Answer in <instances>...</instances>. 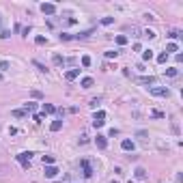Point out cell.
<instances>
[{
	"label": "cell",
	"mask_w": 183,
	"mask_h": 183,
	"mask_svg": "<svg viewBox=\"0 0 183 183\" xmlns=\"http://www.w3.org/2000/svg\"><path fill=\"white\" fill-rule=\"evenodd\" d=\"M35 110H37V103H35V101L24 103V112H35Z\"/></svg>",
	"instance_id": "obj_12"
},
{
	"label": "cell",
	"mask_w": 183,
	"mask_h": 183,
	"mask_svg": "<svg viewBox=\"0 0 183 183\" xmlns=\"http://www.w3.org/2000/svg\"><path fill=\"white\" fill-rule=\"evenodd\" d=\"M116 43H119V45H125V43H127V37H125V35H119V37H116Z\"/></svg>",
	"instance_id": "obj_23"
},
{
	"label": "cell",
	"mask_w": 183,
	"mask_h": 183,
	"mask_svg": "<svg viewBox=\"0 0 183 183\" xmlns=\"http://www.w3.org/2000/svg\"><path fill=\"white\" fill-rule=\"evenodd\" d=\"M54 65H58V67H60V65H65V58L58 56V54H54Z\"/></svg>",
	"instance_id": "obj_21"
},
{
	"label": "cell",
	"mask_w": 183,
	"mask_h": 183,
	"mask_svg": "<svg viewBox=\"0 0 183 183\" xmlns=\"http://www.w3.org/2000/svg\"><path fill=\"white\" fill-rule=\"evenodd\" d=\"M60 127H63V121H54V123L50 125V129H52V131H58Z\"/></svg>",
	"instance_id": "obj_14"
},
{
	"label": "cell",
	"mask_w": 183,
	"mask_h": 183,
	"mask_svg": "<svg viewBox=\"0 0 183 183\" xmlns=\"http://www.w3.org/2000/svg\"><path fill=\"white\" fill-rule=\"evenodd\" d=\"M145 37H149V39H153V37H155V32H153V30H147V32H145Z\"/></svg>",
	"instance_id": "obj_36"
},
{
	"label": "cell",
	"mask_w": 183,
	"mask_h": 183,
	"mask_svg": "<svg viewBox=\"0 0 183 183\" xmlns=\"http://www.w3.org/2000/svg\"><path fill=\"white\" fill-rule=\"evenodd\" d=\"M166 75H170V78H177V75H179V69H175V67L166 69Z\"/></svg>",
	"instance_id": "obj_17"
},
{
	"label": "cell",
	"mask_w": 183,
	"mask_h": 183,
	"mask_svg": "<svg viewBox=\"0 0 183 183\" xmlns=\"http://www.w3.org/2000/svg\"><path fill=\"white\" fill-rule=\"evenodd\" d=\"M110 183H119V181H110Z\"/></svg>",
	"instance_id": "obj_37"
},
{
	"label": "cell",
	"mask_w": 183,
	"mask_h": 183,
	"mask_svg": "<svg viewBox=\"0 0 183 183\" xmlns=\"http://www.w3.org/2000/svg\"><path fill=\"white\" fill-rule=\"evenodd\" d=\"M43 164L52 166V164H54V155H43Z\"/></svg>",
	"instance_id": "obj_19"
},
{
	"label": "cell",
	"mask_w": 183,
	"mask_h": 183,
	"mask_svg": "<svg viewBox=\"0 0 183 183\" xmlns=\"http://www.w3.org/2000/svg\"><path fill=\"white\" fill-rule=\"evenodd\" d=\"M166 60H168V54H159V56H157V63H166Z\"/></svg>",
	"instance_id": "obj_27"
},
{
	"label": "cell",
	"mask_w": 183,
	"mask_h": 183,
	"mask_svg": "<svg viewBox=\"0 0 183 183\" xmlns=\"http://www.w3.org/2000/svg\"><path fill=\"white\" fill-rule=\"evenodd\" d=\"M35 67L39 69V71H43V73H47V69H45V65H41L39 60H35Z\"/></svg>",
	"instance_id": "obj_24"
},
{
	"label": "cell",
	"mask_w": 183,
	"mask_h": 183,
	"mask_svg": "<svg viewBox=\"0 0 183 183\" xmlns=\"http://www.w3.org/2000/svg\"><path fill=\"white\" fill-rule=\"evenodd\" d=\"M30 95H32V97H35V99H41V97H43V93H41V91H32V93H30Z\"/></svg>",
	"instance_id": "obj_31"
},
{
	"label": "cell",
	"mask_w": 183,
	"mask_h": 183,
	"mask_svg": "<svg viewBox=\"0 0 183 183\" xmlns=\"http://www.w3.org/2000/svg\"><path fill=\"white\" fill-rule=\"evenodd\" d=\"M54 183H58V181H54Z\"/></svg>",
	"instance_id": "obj_40"
},
{
	"label": "cell",
	"mask_w": 183,
	"mask_h": 183,
	"mask_svg": "<svg viewBox=\"0 0 183 183\" xmlns=\"http://www.w3.org/2000/svg\"><path fill=\"white\" fill-rule=\"evenodd\" d=\"M0 24H2V17H0Z\"/></svg>",
	"instance_id": "obj_38"
},
{
	"label": "cell",
	"mask_w": 183,
	"mask_h": 183,
	"mask_svg": "<svg viewBox=\"0 0 183 183\" xmlns=\"http://www.w3.org/2000/svg\"><path fill=\"white\" fill-rule=\"evenodd\" d=\"M121 149H123V151H134V149H136V145H134L131 140H127V138H125V140L121 142Z\"/></svg>",
	"instance_id": "obj_8"
},
{
	"label": "cell",
	"mask_w": 183,
	"mask_h": 183,
	"mask_svg": "<svg viewBox=\"0 0 183 183\" xmlns=\"http://www.w3.org/2000/svg\"><path fill=\"white\" fill-rule=\"evenodd\" d=\"M95 142H97V147H99V149H106V147H108L106 136H97V138H95Z\"/></svg>",
	"instance_id": "obj_9"
},
{
	"label": "cell",
	"mask_w": 183,
	"mask_h": 183,
	"mask_svg": "<svg viewBox=\"0 0 183 183\" xmlns=\"http://www.w3.org/2000/svg\"><path fill=\"white\" fill-rule=\"evenodd\" d=\"M80 84H82V88H91L93 86V78H82Z\"/></svg>",
	"instance_id": "obj_13"
},
{
	"label": "cell",
	"mask_w": 183,
	"mask_h": 183,
	"mask_svg": "<svg viewBox=\"0 0 183 183\" xmlns=\"http://www.w3.org/2000/svg\"><path fill=\"white\" fill-rule=\"evenodd\" d=\"M82 65L88 67V65H91V56H82Z\"/></svg>",
	"instance_id": "obj_29"
},
{
	"label": "cell",
	"mask_w": 183,
	"mask_h": 183,
	"mask_svg": "<svg viewBox=\"0 0 183 183\" xmlns=\"http://www.w3.org/2000/svg\"><path fill=\"white\" fill-rule=\"evenodd\" d=\"M103 123H106V112H103V110H99V112H95V116H93V125H95V127H101Z\"/></svg>",
	"instance_id": "obj_2"
},
{
	"label": "cell",
	"mask_w": 183,
	"mask_h": 183,
	"mask_svg": "<svg viewBox=\"0 0 183 183\" xmlns=\"http://www.w3.org/2000/svg\"><path fill=\"white\" fill-rule=\"evenodd\" d=\"M149 93H151V95H157V97H168L170 95V91L166 86H149Z\"/></svg>",
	"instance_id": "obj_1"
},
{
	"label": "cell",
	"mask_w": 183,
	"mask_h": 183,
	"mask_svg": "<svg viewBox=\"0 0 183 183\" xmlns=\"http://www.w3.org/2000/svg\"><path fill=\"white\" fill-rule=\"evenodd\" d=\"M9 60H0V71H9Z\"/></svg>",
	"instance_id": "obj_22"
},
{
	"label": "cell",
	"mask_w": 183,
	"mask_h": 183,
	"mask_svg": "<svg viewBox=\"0 0 183 183\" xmlns=\"http://www.w3.org/2000/svg\"><path fill=\"white\" fill-rule=\"evenodd\" d=\"M26 112H24V110H15V112H13V116H17V119H20V116H24Z\"/></svg>",
	"instance_id": "obj_33"
},
{
	"label": "cell",
	"mask_w": 183,
	"mask_h": 183,
	"mask_svg": "<svg viewBox=\"0 0 183 183\" xmlns=\"http://www.w3.org/2000/svg\"><path fill=\"white\" fill-rule=\"evenodd\" d=\"M112 22H114V17H101V24H103V26H110Z\"/></svg>",
	"instance_id": "obj_26"
},
{
	"label": "cell",
	"mask_w": 183,
	"mask_h": 183,
	"mask_svg": "<svg viewBox=\"0 0 183 183\" xmlns=\"http://www.w3.org/2000/svg\"><path fill=\"white\" fill-rule=\"evenodd\" d=\"M80 166H82V170H84V177H86V179H88V177H93V166H91L88 159H82Z\"/></svg>",
	"instance_id": "obj_4"
},
{
	"label": "cell",
	"mask_w": 183,
	"mask_h": 183,
	"mask_svg": "<svg viewBox=\"0 0 183 183\" xmlns=\"http://www.w3.org/2000/svg\"><path fill=\"white\" fill-rule=\"evenodd\" d=\"M138 82H140V84H149V86H155V84H157V80H155L153 75H149V78L145 75V78H140Z\"/></svg>",
	"instance_id": "obj_7"
},
{
	"label": "cell",
	"mask_w": 183,
	"mask_h": 183,
	"mask_svg": "<svg viewBox=\"0 0 183 183\" xmlns=\"http://www.w3.org/2000/svg\"><path fill=\"white\" fill-rule=\"evenodd\" d=\"M30 157H32V153H20L17 155V162L24 166V168H28V166H30Z\"/></svg>",
	"instance_id": "obj_3"
},
{
	"label": "cell",
	"mask_w": 183,
	"mask_h": 183,
	"mask_svg": "<svg viewBox=\"0 0 183 183\" xmlns=\"http://www.w3.org/2000/svg\"><path fill=\"white\" fill-rule=\"evenodd\" d=\"M136 177L138 179H147V170L145 168H136Z\"/></svg>",
	"instance_id": "obj_15"
},
{
	"label": "cell",
	"mask_w": 183,
	"mask_h": 183,
	"mask_svg": "<svg viewBox=\"0 0 183 183\" xmlns=\"http://www.w3.org/2000/svg\"><path fill=\"white\" fill-rule=\"evenodd\" d=\"M142 58H145V60H151V58H153V50H145V52H142Z\"/></svg>",
	"instance_id": "obj_20"
},
{
	"label": "cell",
	"mask_w": 183,
	"mask_h": 183,
	"mask_svg": "<svg viewBox=\"0 0 183 183\" xmlns=\"http://www.w3.org/2000/svg\"><path fill=\"white\" fill-rule=\"evenodd\" d=\"M168 37H170V39H181V37H183V32H181V30H170V35H168Z\"/></svg>",
	"instance_id": "obj_18"
},
{
	"label": "cell",
	"mask_w": 183,
	"mask_h": 183,
	"mask_svg": "<svg viewBox=\"0 0 183 183\" xmlns=\"http://www.w3.org/2000/svg\"><path fill=\"white\" fill-rule=\"evenodd\" d=\"M41 11H43L45 15H54V13H56V4H52V2H43V4H41Z\"/></svg>",
	"instance_id": "obj_5"
},
{
	"label": "cell",
	"mask_w": 183,
	"mask_h": 183,
	"mask_svg": "<svg viewBox=\"0 0 183 183\" xmlns=\"http://www.w3.org/2000/svg\"><path fill=\"white\" fill-rule=\"evenodd\" d=\"M60 39H63V41H69V39H73V37H71V35H65V32H63V35H60Z\"/></svg>",
	"instance_id": "obj_35"
},
{
	"label": "cell",
	"mask_w": 183,
	"mask_h": 183,
	"mask_svg": "<svg viewBox=\"0 0 183 183\" xmlns=\"http://www.w3.org/2000/svg\"><path fill=\"white\" fill-rule=\"evenodd\" d=\"M177 50H179V45H177V43H168V45H166V54H170V52H177Z\"/></svg>",
	"instance_id": "obj_16"
},
{
	"label": "cell",
	"mask_w": 183,
	"mask_h": 183,
	"mask_svg": "<svg viewBox=\"0 0 183 183\" xmlns=\"http://www.w3.org/2000/svg\"><path fill=\"white\" fill-rule=\"evenodd\" d=\"M151 116H155V119H162V116H164V112H159V110H153V112H151Z\"/></svg>",
	"instance_id": "obj_30"
},
{
	"label": "cell",
	"mask_w": 183,
	"mask_h": 183,
	"mask_svg": "<svg viewBox=\"0 0 183 183\" xmlns=\"http://www.w3.org/2000/svg\"><path fill=\"white\" fill-rule=\"evenodd\" d=\"M0 80H2V75H0Z\"/></svg>",
	"instance_id": "obj_39"
},
{
	"label": "cell",
	"mask_w": 183,
	"mask_h": 183,
	"mask_svg": "<svg viewBox=\"0 0 183 183\" xmlns=\"http://www.w3.org/2000/svg\"><path fill=\"white\" fill-rule=\"evenodd\" d=\"M9 37H11V32H9V30H4L2 35H0V39H9Z\"/></svg>",
	"instance_id": "obj_34"
},
{
	"label": "cell",
	"mask_w": 183,
	"mask_h": 183,
	"mask_svg": "<svg viewBox=\"0 0 183 183\" xmlns=\"http://www.w3.org/2000/svg\"><path fill=\"white\" fill-rule=\"evenodd\" d=\"M54 112H56V108L52 103H43V114H54Z\"/></svg>",
	"instance_id": "obj_11"
},
{
	"label": "cell",
	"mask_w": 183,
	"mask_h": 183,
	"mask_svg": "<svg viewBox=\"0 0 183 183\" xmlns=\"http://www.w3.org/2000/svg\"><path fill=\"white\" fill-rule=\"evenodd\" d=\"M35 41H37V45H43V43H45V41H47V39H45V37H41V35H39V37L35 39Z\"/></svg>",
	"instance_id": "obj_28"
},
{
	"label": "cell",
	"mask_w": 183,
	"mask_h": 183,
	"mask_svg": "<svg viewBox=\"0 0 183 183\" xmlns=\"http://www.w3.org/2000/svg\"><path fill=\"white\" fill-rule=\"evenodd\" d=\"M99 103H101V99H99V97H93L91 99V108H97Z\"/></svg>",
	"instance_id": "obj_25"
},
{
	"label": "cell",
	"mask_w": 183,
	"mask_h": 183,
	"mask_svg": "<svg viewBox=\"0 0 183 183\" xmlns=\"http://www.w3.org/2000/svg\"><path fill=\"white\" fill-rule=\"evenodd\" d=\"M56 175H58V168H56V166H45V177H47V179H54Z\"/></svg>",
	"instance_id": "obj_6"
},
{
	"label": "cell",
	"mask_w": 183,
	"mask_h": 183,
	"mask_svg": "<svg viewBox=\"0 0 183 183\" xmlns=\"http://www.w3.org/2000/svg\"><path fill=\"white\" fill-rule=\"evenodd\" d=\"M119 56V52H106V58H116Z\"/></svg>",
	"instance_id": "obj_32"
},
{
	"label": "cell",
	"mask_w": 183,
	"mask_h": 183,
	"mask_svg": "<svg viewBox=\"0 0 183 183\" xmlns=\"http://www.w3.org/2000/svg\"><path fill=\"white\" fill-rule=\"evenodd\" d=\"M78 75H80V69H69L67 73H65V78H67V80H75Z\"/></svg>",
	"instance_id": "obj_10"
}]
</instances>
